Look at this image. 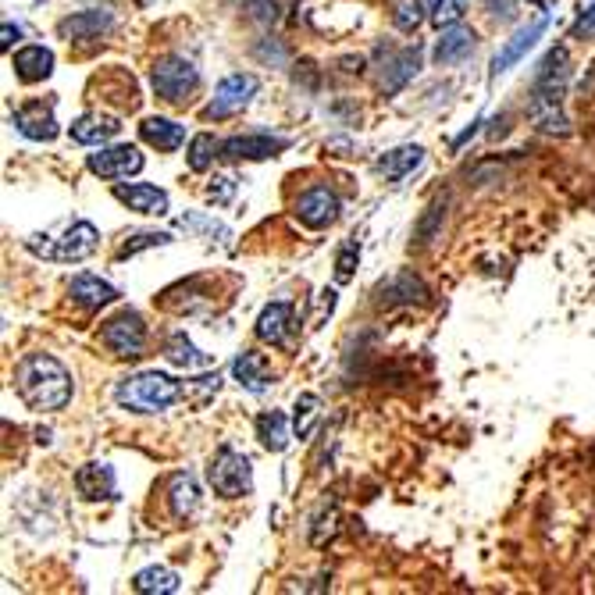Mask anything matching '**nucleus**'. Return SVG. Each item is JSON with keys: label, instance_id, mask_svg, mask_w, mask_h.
Listing matches in <instances>:
<instances>
[{"label": "nucleus", "instance_id": "nucleus-36", "mask_svg": "<svg viewBox=\"0 0 595 595\" xmlns=\"http://www.w3.org/2000/svg\"><path fill=\"white\" fill-rule=\"evenodd\" d=\"M442 218H446V200H435L432 207H428V214H424L421 229H417V243H432L435 232H439Z\"/></svg>", "mask_w": 595, "mask_h": 595}, {"label": "nucleus", "instance_id": "nucleus-42", "mask_svg": "<svg viewBox=\"0 0 595 595\" xmlns=\"http://www.w3.org/2000/svg\"><path fill=\"white\" fill-rule=\"evenodd\" d=\"M489 8H492V15L503 18V22L517 18V0H489Z\"/></svg>", "mask_w": 595, "mask_h": 595}, {"label": "nucleus", "instance_id": "nucleus-39", "mask_svg": "<svg viewBox=\"0 0 595 595\" xmlns=\"http://www.w3.org/2000/svg\"><path fill=\"white\" fill-rule=\"evenodd\" d=\"M207 196H211L214 204H229L232 196H236V179L232 175H214V182L207 186Z\"/></svg>", "mask_w": 595, "mask_h": 595}, {"label": "nucleus", "instance_id": "nucleus-7", "mask_svg": "<svg viewBox=\"0 0 595 595\" xmlns=\"http://www.w3.org/2000/svg\"><path fill=\"white\" fill-rule=\"evenodd\" d=\"M257 90H261V82H257V75L250 72H236L229 75V79L218 82V90H214V100L204 107V118H232L239 115L246 104H250L253 97H257Z\"/></svg>", "mask_w": 595, "mask_h": 595}, {"label": "nucleus", "instance_id": "nucleus-14", "mask_svg": "<svg viewBox=\"0 0 595 595\" xmlns=\"http://www.w3.org/2000/svg\"><path fill=\"white\" fill-rule=\"evenodd\" d=\"M11 122H15V129L22 132V136L36 139V143H50V139L58 136V118H54V111L43 104H29V107H18L15 115H11Z\"/></svg>", "mask_w": 595, "mask_h": 595}, {"label": "nucleus", "instance_id": "nucleus-21", "mask_svg": "<svg viewBox=\"0 0 595 595\" xmlns=\"http://www.w3.org/2000/svg\"><path fill=\"white\" fill-rule=\"evenodd\" d=\"M139 136L157 150H179L186 143V129L179 122H172V118H147L139 125Z\"/></svg>", "mask_w": 595, "mask_h": 595}, {"label": "nucleus", "instance_id": "nucleus-17", "mask_svg": "<svg viewBox=\"0 0 595 595\" xmlns=\"http://www.w3.org/2000/svg\"><path fill=\"white\" fill-rule=\"evenodd\" d=\"M75 489H79L82 499H115L118 496V485H115V471L107 464H86L79 467L75 474Z\"/></svg>", "mask_w": 595, "mask_h": 595}, {"label": "nucleus", "instance_id": "nucleus-4", "mask_svg": "<svg viewBox=\"0 0 595 595\" xmlns=\"http://www.w3.org/2000/svg\"><path fill=\"white\" fill-rule=\"evenodd\" d=\"M150 86L168 104H182L200 86V72H196L193 61L179 58V54H168V58L154 61V68H150Z\"/></svg>", "mask_w": 595, "mask_h": 595}, {"label": "nucleus", "instance_id": "nucleus-19", "mask_svg": "<svg viewBox=\"0 0 595 595\" xmlns=\"http://www.w3.org/2000/svg\"><path fill=\"white\" fill-rule=\"evenodd\" d=\"M11 65H15V75L22 82H43L54 72V54L47 47H22Z\"/></svg>", "mask_w": 595, "mask_h": 595}, {"label": "nucleus", "instance_id": "nucleus-44", "mask_svg": "<svg viewBox=\"0 0 595 595\" xmlns=\"http://www.w3.org/2000/svg\"><path fill=\"white\" fill-rule=\"evenodd\" d=\"M531 4H538V8H553L556 0H531Z\"/></svg>", "mask_w": 595, "mask_h": 595}, {"label": "nucleus", "instance_id": "nucleus-34", "mask_svg": "<svg viewBox=\"0 0 595 595\" xmlns=\"http://www.w3.org/2000/svg\"><path fill=\"white\" fill-rule=\"evenodd\" d=\"M218 389H221V378H218V371H214V375H204V378H196V382H189L186 396H193L196 407H204L207 400L218 396Z\"/></svg>", "mask_w": 595, "mask_h": 595}, {"label": "nucleus", "instance_id": "nucleus-26", "mask_svg": "<svg viewBox=\"0 0 595 595\" xmlns=\"http://www.w3.org/2000/svg\"><path fill=\"white\" fill-rule=\"evenodd\" d=\"M164 357L172 360L175 367H211L214 360H211V353H200L193 343L186 339V332H175L172 339H168V346H164Z\"/></svg>", "mask_w": 595, "mask_h": 595}, {"label": "nucleus", "instance_id": "nucleus-13", "mask_svg": "<svg viewBox=\"0 0 595 595\" xmlns=\"http://www.w3.org/2000/svg\"><path fill=\"white\" fill-rule=\"evenodd\" d=\"M111 25H115L111 11L93 8V11H79V15L65 18V22L58 25V33L65 36L68 43H86V40H97V36H104Z\"/></svg>", "mask_w": 595, "mask_h": 595}, {"label": "nucleus", "instance_id": "nucleus-20", "mask_svg": "<svg viewBox=\"0 0 595 595\" xmlns=\"http://www.w3.org/2000/svg\"><path fill=\"white\" fill-rule=\"evenodd\" d=\"M474 50V33L460 25H446L442 40L435 43V65H457Z\"/></svg>", "mask_w": 595, "mask_h": 595}, {"label": "nucleus", "instance_id": "nucleus-18", "mask_svg": "<svg viewBox=\"0 0 595 595\" xmlns=\"http://www.w3.org/2000/svg\"><path fill=\"white\" fill-rule=\"evenodd\" d=\"M122 132V122L111 115H82L79 122L72 125V139L82 143V147H100L107 139H115Z\"/></svg>", "mask_w": 595, "mask_h": 595}, {"label": "nucleus", "instance_id": "nucleus-9", "mask_svg": "<svg viewBox=\"0 0 595 595\" xmlns=\"http://www.w3.org/2000/svg\"><path fill=\"white\" fill-rule=\"evenodd\" d=\"M289 139L282 136H268V132H250V136H232L221 143V157L225 161H264V157H275L278 150H286Z\"/></svg>", "mask_w": 595, "mask_h": 595}, {"label": "nucleus", "instance_id": "nucleus-15", "mask_svg": "<svg viewBox=\"0 0 595 595\" xmlns=\"http://www.w3.org/2000/svg\"><path fill=\"white\" fill-rule=\"evenodd\" d=\"M115 200H122L129 211L136 214H168V193L157 186H147V182H132V186H115Z\"/></svg>", "mask_w": 595, "mask_h": 595}, {"label": "nucleus", "instance_id": "nucleus-41", "mask_svg": "<svg viewBox=\"0 0 595 595\" xmlns=\"http://www.w3.org/2000/svg\"><path fill=\"white\" fill-rule=\"evenodd\" d=\"M571 36L574 40H595V4L588 11H581V18L574 22Z\"/></svg>", "mask_w": 595, "mask_h": 595}, {"label": "nucleus", "instance_id": "nucleus-28", "mask_svg": "<svg viewBox=\"0 0 595 595\" xmlns=\"http://www.w3.org/2000/svg\"><path fill=\"white\" fill-rule=\"evenodd\" d=\"M132 588L143 595H168V592H179V574L168 571V567H147V571H139Z\"/></svg>", "mask_w": 595, "mask_h": 595}, {"label": "nucleus", "instance_id": "nucleus-22", "mask_svg": "<svg viewBox=\"0 0 595 595\" xmlns=\"http://www.w3.org/2000/svg\"><path fill=\"white\" fill-rule=\"evenodd\" d=\"M232 375H236V382L250 392H264L271 382V371H268V364H264L261 353H239L236 364H232Z\"/></svg>", "mask_w": 595, "mask_h": 595}, {"label": "nucleus", "instance_id": "nucleus-27", "mask_svg": "<svg viewBox=\"0 0 595 595\" xmlns=\"http://www.w3.org/2000/svg\"><path fill=\"white\" fill-rule=\"evenodd\" d=\"M168 499H172V514L175 517H193L196 506H200V489L189 474H175L172 489H168Z\"/></svg>", "mask_w": 595, "mask_h": 595}, {"label": "nucleus", "instance_id": "nucleus-43", "mask_svg": "<svg viewBox=\"0 0 595 595\" xmlns=\"http://www.w3.org/2000/svg\"><path fill=\"white\" fill-rule=\"evenodd\" d=\"M18 36H22V33H18V25H11V22H4V47H11V43H15V40H18Z\"/></svg>", "mask_w": 595, "mask_h": 595}, {"label": "nucleus", "instance_id": "nucleus-10", "mask_svg": "<svg viewBox=\"0 0 595 595\" xmlns=\"http://www.w3.org/2000/svg\"><path fill=\"white\" fill-rule=\"evenodd\" d=\"M296 218L307 225V229H328L335 218H339V196L328 193L325 186H314L296 200Z\"/></svg>", "mask_w": 595, "mask_h": 595}, {"label": "nucleus", "instance_id": "nucleus-38", "mask_svg": "<svg viewBox=\"0 0 595 595\" xmlns=\"http://www.w3.org/2000/svg\"><path fill=\"white\" fill-rule=\"evenodd\" d=\"M421 0H407V4H400V11H396V25H400L403 33H414L417 25H421Z\"/></svg>", "mask_w": 595, "mask_h": 595}, {"label": "nucleus", "instance_id": "nucleus-29", "mask_svg": "<svg viewBox=\"0 0 595 595\" xmlns=\"http://www.w3.org/2000/svg\"><path fill=\"white\" fill-rule=\"evenodd\" d=\"M179 229L200 232V236H207L211 243H221V246L232 243V229H229V225H221V221H214V218H204V214H182Z\"/></svg>", "mask_w": 595, "mask_h": 595}, {"label": "nucleus", "instance_id": "nucleus-31", "mask_svg": "<svg viewBox=\"0 0 595 595\" xmlns=\"http://www.w3.org/2000/svg\"><path fill=\"white\" fill-rule=\"evenodd\" d=\"M214 150H221V143L211 136V132H200V136L189 139V168L193 172H207L214 161Z\"/></svg>", "mask_w": 595, "mask_h": 595}, {"label": "nucleus", "instance_id": "nucleus-3", "mask_svg": "<svg viewBox=\"0 0 595 595\" xmlns=\"http://www.w3.org/2000/svg\"><path fill=\"white\" fill-rule=\"evenodd\" d=\"M25 246L36 253V257H47V261H86L93 250L100 246V232L93 229L90 221H75L72 229L65 232L61 239H50V236H29Z\"/></svg>", "mask_w": 595, "mask_h": 595}, {"label": "nucleus", "instance_id": "nucleus-40", "mask_svg": "<svg viewBox=\"0 0 595 595\" xmlns=\"http://www.w3.org/2000/svg\"><path fill=\"white\" fill-rule=\"evenodd\" d=\"M246 11H250L257 22H275V18H278V0H246Z\"/></svg>", "mask_w": 595, "mask_h": 595}, {"label": "nucleus", "instance_id": "nucleus-16", "mask_svg": "<svg viewBox=\"0 0 595 595\" xmlns=\"http://www.w3.org/2000/svg\"><path fill=\"white\" fill-rule=\"evenodd\" d=\"M68 293H72V300L86 310H100V307H107V303L118 300V289L111 286V282H104V278H97V275H86V271L72 278Z\"/></svg>", "mask_w": 595, "mask_h": 595}, {"label": "nucleus", "instance_id": "nucleus-6", "mask_svg": "<svg viewBox=\"0 0 595 595\" xmlns=\"http://www.w3.org/2000/svg\"><path fill=\"white\" fill-rule=\"evenodd\" d=\"M100 339H104V346L115 357H143V350H147V325H143L136 310H122L111 321H104Z\"/></svg>", "mask_w": 595, "mask_h": 595}, {"label": "nucleus", "instance_id": "nucleus-25", "mask_svg": "<svg viewBox=\"0 0 595 595\" xmlns=\"http://www.w3.org/2000/svg\"><path fill=\"white\" fill-rule=\"evenodd\" d=\"M257 439H261V446L271 449V453H282V449L289 446V421H286V414L271 410V414L257 417Z\"/></svg>", "mask_w": 595, "mask_h": 595}, {"label": "nucleus", "instance_id": "nucleus-23", "mask_svg": "<svg viewBox=\"0 0 595 595\" xmlns=\"http://www.w3.org/2000/svg\"><path fill=\"white\" fill-rule=\"evenodd\" d=\"M417 65H421V47H410V50H403V54H396L382 75V90L385 93L403 90V86L417 75Z\"/></svg>", "mask_w": 595, "mask_h": 595}, {"label": "nucleus", "instance_id": "nucleus-33", "mask_svg": "<svg viewBox=\"0 0 595 595\" xmlns=\"http://www.w3.org/2000/svg\"><path fill=\"white\" fill-rule=\"evenodd\" d=\"M464 11H467V0H428V15H432V22L439 25V29L457 25L460 18H464Z\"/></svg>", "mask_w": 595, "mask_h": 595}, {"label": "nucleus", "instance_id": "nucleus-32", "mask_svg": "<svg viewBox=\"0 0 595 595\" xmlns=\"http://www.w3.org/2000/svg\"><path fill=\"white\" fill-rule=\"evenodd\" d=\"M385 293H389V303H414V300L424 303L428 300V289H424L414 275H400Z\"/></svg>", "mask_w": 595, "mask_h": 595}, {"label": "nucleus", "instance_id": "nucleus-8", "mask_svg": "<svg viewBox=\"0 0 595 595\" xmlns=\"http://www.w3.org/2000/svg\"><path fill=\"white\" fill-rule=\"evenodd\" d=\"M86 164L100 179H129V175L143 172V154L129 143H118V147H104L100 154H90Z\"/></svg>", "mask_w": 595, "mask_h": 595}, {"label": "nucleus", "instance_id": "nucleus-37", "mask_svg": "<svg viewBox=\"0 0 595 595\" xmlns=\"http://www.w3.org/2000/svg\"><path fill=\"white\" fill-rule=\"evenodd\" d=\"M357 257H360L357 243H346L343 250H339V257H335V278H339V282H350V278H353Z\"/></svg>", "mask_w": 595, "mask_h": 595}, {"label": "nucleus", "instance_id": "nucleus-5", "mask_svg": "<svg viewBox=\"0 0 595 595\" xmlns=\"http://www.w3.org/2000/svg\"><path fill=\"white\" fill-rule=\"evenodd\" d=\"M207 481H211V489L218 492L221 499H239L250 492L253 485V471H250V460L236 449H218V457L211 460L207 467Z\"/></svg>", "mask_w": 595, "mask_h": 595}, {"label": "nucleus", "instance_id": "nucleus-35", "mask_svg": "<svg viewBox=\"0 0 595 595\" xmlns=\"http://www.w3.org/2000/svg\"><path fill=\"white\" fill-rule=\"evenodd\" d=\"M164 243H172V236H168V232H136V236H132L129 243L118 250V257H132V253L150 250V246H164Z\"/></svg>", "mask_w": 595, "mask_h": 595}, {"label": "nucleus", "instance_id": "nucleus-12", "mask_svg": "<svg viewBox=\"0 0 595 595\" xmlns=\"http://www.w3.org/2000/svg\"><path fill=\"white\" fill-rule=\"evenodd\" d=\"M257 339L271 346H289L293 339V303H268L257 318Z\"/></svg>", "mask_w": 595, "mask_h": 595}, {"label": "nucleus", "instance_id": "nucleus-2", "mask_svg": "<svg viewBox=\"0 0 595 595\" xmlns=\"http://www.w3.org/2000/svg\"><path fill=\"white\" fill-rule=\"evenodd\" d=\"M182 396H186V385L161 375V371L129 375L115 389V403L122 410H129V414H161V410L175 407Z\"/></svg>", "mask_w": 595, "mask_h": 595}, {"label": "nucleus", "instance_id": "nucleus-11", "mask_svg": "<svg viewBox=\"0 0 595 595\" xmlns=\"http://www.w3.org/2000/svg\"><path fill=\"white\" fill-rule=\"evenodd\" d=\"M546 29H549V18H546V15L535 18V22L524 25V29H517V33L503 43V50L496 54V61H492V79H499L503 72H510V68H514L517 61H521L524 54H528V50L535 47V40H538L542 33H546Z\"/></svg>", "mask_w": 595, "mask_h": 595}, {"label": "nucleus", "instance_id": "nucleus-1", "mask_svg": "<svg viewBox=\"0 0 595 595\" xmlns=\"http://www.w3.org/2000/svg\"><path fill=\"white\" fill-rule=\"evenodd\" d=\"M15 389L33 410L50 414V410L68 407V400H72V375L58 357L29 353L15 367Z\"/></svg>", "mask_w": 595, "mask_h": 595}, {"label": "nucleus", "instance_id": "nucleus-24", "mask_svg": "<svg viewBox=\"0 0 595 595\" xmlns=\"http://www.w3.org/2000/svg\"><path fill=\"white\" fill-rule=\"evenodd\" d=\"M421 161H424L421 147H396V150H389V154L378 157V172H382L385 179L400 182V179H407Z\"/></svg>", "mask_w": 595, "mask_h": 595}, {"label": "nucleus", "instance_id": "nucleus-30", "mask_svg": "<svg viewBox=\"0 0 595 595\" xmlns=\"http://www.w3.org/2000/svg\"><path fill=\"white\" fill-rule=\"evenodd\" d=\"M293 410H296V414H293L296 439H307V435L314 432V421H318V414H321V400L314 396V392H303Z\"/></svg>", "mask_w": 595, "mask_h": 595}]
</instances>
